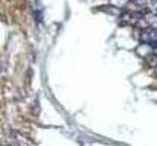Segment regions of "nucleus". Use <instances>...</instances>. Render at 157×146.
Here are the masks:
<instances>
[{"instance_id":"obj_1","label":"nucleus","mask_w":157,"mask_h":146,"mask_svg":"<svg viewBox=\"0 0 157 146\" xmlns=\"http://www.w3.org/2000/svg\"><path fill=\"white\" fill-rule=\"evenodd\" d=\"M140 41H145V43H153L156 44L157 43V28H145V29H140L139 32V37H137Z\"/></svg>"},{"instance_id":"obj_2","label":"nucleus","mask_w":157,"mask_h":146,"mask_svg":"<svg viewBox=\"0 0 157 146\" xmlns=\"http://www.w3.org/2000/svg\"><path fill=\"white\" fill-rule=\"evenodd\" d=\"M154 52H156V44H153V43H145V41H140V44L136 47V53L140 56V58H148V56H151V55H154Z\"/></svg>"},{"instance_id":"obj_3","label":"nucleus","mask_w":157,"mask_h":146,"mask_svg":"<svg viewBox=\"0 0 157 146\" xmlns=\"http://www.w3.org/2000/svg\"><path fill=\"white\" fill-rule=\"evenodd\" d=\"M102 12L105 14H108V15H114V17H121L122 14H124V11L121 9V8H117V6H114V5H105V6H101L99 8Z\"/></svg>"},{"instance_id":"obj_4","label":"nucleus","mask_w":157,"mask_h":146,"mask_svg":"<svg viewBox=\"0 0 157 146\" xmlns=\"http://www.w3.org/2000/svg\"><path fill=\"white\" fill-rule=\"evenodd\" d=\"M131 3L136 8H139V9H144V8L148 6V0H131Z\"/></svg>"},{"instance_id":"obj_5","label":"nucleus","mask_w":157,"mask_h":146,"mask_svg":"<svg viewBox=\"0 0 157 146\" xmlns=\"http://www.w3.org/2000/svg\"><path fill=\"white\" fill-rule=\"evenodd\" d=\"M110 3L114 5V6H117V8H124L128 3H131V0H110Z\"/></svg>"},{"instance_id":"obj_6","label":"nucleus","mask_w":157,"mask_h":146,"mask_svg":"<svg viewBox=\"0 0 157 146\" xmlns=\"http://www.w3.org/2000/svg\"><path fill=\"white\" fill-rule=\"evenodd\" d=\"M151 12H153L154 15H157V0L154 2V5H153V9H151Z\"/></svg>"},{"instance_id":"obj_7","label":"nucleus","mask_w":157,"mask_h":146,"mask_svg":"<svg viewBox=\"0 0 157 146\" xmlns=\"http://www.w3.org/2000/svg\"><path fill=\"white\" fill-rule=\"evenodd\" d=\"M154 75L157 76V67H154Z\"/></svg>"}]
</instances>
